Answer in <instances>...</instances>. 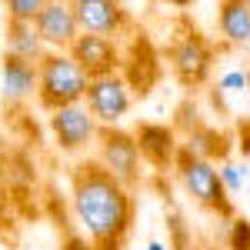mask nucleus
I'll return each mask as SVG.
<instances>
[{"instance_id": "a878e982", "label": "nucleus", "mask_w": 250, "mask_h": 250, "mask_svg": "<svg viewBox=\"0 0 250 250\" xmlns=\"http://www.w3.org/2000/svg\"><path fill=\"white\" fill-rule=\"evenodd\" d=\"M247 74H250V63H247Z\"/></svg>"}, {"instance_id": "39448f33", "label": "nucleus", "mask_w": 250, "mask_h": 250, "mask_svg": "<svg viewBox=\"0 0 250 250\" xmlns=\"http://www.w3.org/2000/svg\"><path fill=\"white\" fill-rule=\"evenodd\" d=\"M83 107L90 110L100 127H120V120L134 107V87L124 74H104V77L87 80Z\"/></svg>"}, {"instance_id": "6e6552de", "label": "nucleus", "mask_w": 250, "mask_h": 250, "mask_svg": "<svg viewBox=\"0 0 250 250\" xmlns=\"http://www.w3.org/2000/svg\"><path fill=\"white\" fill-rule=\"evenodd\" d=\"M70 10L80 34L117 40L124 30H130V14L120 0H70Z\"/></svg>"}, {"instance_id": "ddd939ff", "label": "nucleus", "mask_w": 250, "mask_h": 250, "mask_svg": "<svg viewBox=\"0 0 250 250\" xmlns=\"http://www.w3.org/2000/svg\"><path fill=\"white\" fill-rule=\"evenodd\" d=\"M217 27L230 47H250V7L247 0H220Z\"/></svg>"}, {"instance_id": "4468645a", "label": "nucleus", "mask_w": 250, "mask_h": 250, "mask_svg": "<svg viewBox=\"0 0 250 250\" xmlns=\"http://www.w3.org/2000/svg\"><path fill=\"white\" fill-rule=\"evenodd\" d=\"M180 150H187V154H193V157H204V160H213V164H217V157H220V160L227 157L230 144H227V137L220 134V130H213V127H207V124L193 120V127L187 130Z\"/></svg>"}, {"instance_id": "423d86ee", "label": "nucleus", "mask_w": 250, "mask_h": 250, "mask_svg": "<svg viewBox=\"0 0 250 250\" xmlns=\"http://www.w3.org/2000/svg\"><path fill=\"white\" fill-rule=\"evenodd\" d=\"M94 147H97V157H94L97 164L110 173V177H117L120 184H127L134 190L140 173H144L140 170L144 160H140V147H137L134 134H127L120 127H104Z\"/></svg>"}, {"instance_id": "9b49d317", "label": "nucleus", "mask_w": 250, "mask_h": 250, "mask_svg": "<svg viewBox=\"0 0 250 250\" xmlns=\"http://www.w3.org/2000/svg\"><path fill=\"white\" fill-rule=\"evenodd\" d=\"M0 90L7 104H23L37 90V63L20 60L14 54H3L0 60Z\"/></svg>"}, {"instance_id": "6ab92c4d", "label": "nucleus", "mask_w": 250, "mask_h": 250, "mask_svg": "<svg viewBox=\"0 0 250 250\" xmlns=\"http://www.w3.org/2000/svg\"><path fill=\"white\" fill-rule=\"evenodd\" d=\"M47 0H3L7 20H34Z\"/></svg>"}, {"instance_id": "f8f14e48", "label": "nucleus", "mask_w": 250, "mask_h": 250, "mask_svg": "<svg viewBox=\"0 0 250 250\" xmlns=\"http://www.w3.org/2000/svg\"><path fill=\"white\" fill-rule=\"evenodd\" d=\"M137 147H140V160H147L150 167H167L177 157V134L170 127H160V124H144L134 134Z\"/></svg>"}, {"instance_id": "7ed1b4c3", "label": "nucleus", "mask_w": 250, "mask_h": 250, "mask_svg": "<svg viewBox=\"0 0 250 250\" xmlns=\"http://www.w3.org/2000/svg\"><path fill=\"white\" fill-rule=\"evenodd\" d=\"M173 173H177L184 193L190 197L197 207L217 213V217H224V220L233 217V204H230V197H227V190H224V184H220V177H217V164H213V160L193 157V154H187V150L177 147Z\"/></svg>"}, {"instance_id": "4be33fe9", "label": "nucleus", "mask_w": 250, "mask_h": 250, "mask_svg": "<svg viewBox=\"0 0 250 250\" xmlns=\"http://www.w3.org/2000/svg\"><path fill=\"white\" fill-rule=\"evenodd\" d=\"M147 250H170V244H164V240H150Z\"/></svg>"}, {"instance_id": "b1692460", "label": "nucleus", "mask_w": 250, "mask_h": 250, "mask_svg": "<svg viewBox=\"0 0 250 250\" xmlns=\"http://www.w3.org/2000/svg\"><path fill=\"white\" fill-rule=\"evenodd\" d=\"M204 250H220V247H204Z\"/></svg>"}, {"instance_id": "a211bd4d", "label": "nucleus", "mask_w": 250, "mask_h": 250, "mask_svg": "<svg viewBox=\"0 0 250 250\" xmlns=\"http://www.w3.org/2000/svg\"><path fill=\"white\" fill-rule=\"evenodd\" d=\"M224 250H250V224L244 220V217H230Z\"/></svg>"}, {"instance_id": "2eb2a0df", "label": "nucleus", "mask_w": 250, "mask_h": 250, "mask_svg": "<svg viewBox=\"0 0 250 250\" xmlns=\"http://www.w3.org/2000/svg\"><path fill=\"white\" fill-rule=\"evenodd\" d=\"M7 54L30 60V63H40V57L47 54V47L37 37L30 20H7Z\"/></svg>"}, {"instance_id": "412c9836", "label": "nucleus", "mask_w": 250, "mask_h": 250, "mask_svg": "<svg viewBox=\"0 0 250 250\" xmlns=\"http://www.w3.org/2000/svg\"><path fill=\"white\" fill-rule=\"evenodd\" d=\"M10 180H14V160L7 150H0V193L10 187Z\"/></svg>"}, {"instance_id": "f3484780", "label": "nucleus", "mask_w": 250, "mask_h": 250, "mask_svg": "<svg viewBox=\"0 0 250 250\" xmlns=\"http://www.w3.org/2000/svg\"><path fill=\"white\" fill-rule=\"evenodd\" d=\"M217 177H220V184H224L227 197H233V193L244 190L250 170H247V167H240V164H237V160H230V157H224V160L217 164Z\"/></svg>"}, {"instance_id": "f257e3e1", "label": "nucleus", "mask_w": 250, "mask_h": 250, "mask_svg": "<svg viewBox=\"0 0 250 250\" xmlns=\"http://www.w3.org/2000/svg\"><path fill=\"white\" fill-rule=\"evenodd\" d=\"M70 213L90 250H124L134 230L137 197L97 160H80L70 170Z\"/></svg>"}, {"instance_id": "1a4fd4ad", "label": "nucleus", "mask_w": 250, "mask_h": 250, "mask_svg": "<svg viewBox=\"0 0 250 250\" xmlns=\"http://www.w3.org/2000/svg\"><path fill=\"white\" fill-rule=\"evenodd\" d=\"M70 57L80 63V70L87 77H104V74H124V50L110 37H97V34H80L70 50Z\"/></svg>"}, {"instance_id": "f03ea898", "label": "nucleus", "mask_w": 250, "mask_h": 250, "mask_svg": "<svg viewBox=\"0 0 250 250\" xmlns=\"http://www.w3.org/2000/svg\"><path fill=\"white\" fill-rule=\"evenodd\" d=\"M87 74L67 50H47L37 63V104L50 114L67 104H80L87 94Z\"/></svg>"}, {"instance_id": "5701e85b", "label": "nucleus", "mask_w": 250, "mask_h": 250, "mask_svg": "<svg viewBox=\"0 0 250 250\" xmlns=\"http://www.w3.org/2000/svg\"><path fill=\"white\" fill-rule=\"evenodd\" d=\"M164 3H177V7H184V3H190V0H164Z\"/></svg>"}, {"instance_id": "bb28decb", "label": "nucleus", "mask_w": 250, "mask_h": 250, "mask_svg": "<svg viewBox=\"0 0 250 250\" xmlns=\"http://www.w3.org/2000/svg\"><path fill=\"white\" fill-rule=\"evenodd\" d=\"M247 7H250V0H247Z\"/></svg>"}, {"instance_id": "20e7f679", "label": "nucleus", "mask_w": 250, "mask_h": 250, "mask_svg": "<svg viewBox=\"0 0 250 250\" xmlns=\"http://www.w3.org/2000/svg\"><path fill=\"white\" fill-rule=\"evenodd\" d=\"M213 60H217V50L213 43L204 34H197L193 27H187L180 37H173V43L167 47V63H170L173 77L180 80L184 87H204L213 74Z\"/></svg>"}, {"instance_id": "aec40b11", "label": "nucleus", "mask_w": 250, "mask_h": 250, "mask_svg": "<svg viewBox=\"0 0 250 250\" xmlns=\"http://www.w3.org/2000/svg\"><path fill=\"white\" fill-rule=\"evenodd\" d=\"M233 120H237V150L244 157H250V94H247L240 114L233 117Z\"/></svg>"}, {"instance_id": "9d476101", "label": "nucleus", "mask_w": 250, "mask_h": 250, "mask_svg": "<svg viewBox=\"0 0 250 250\" xmlns=\"http://www.w3.org/2000/svg\"><path fill=\"white\" fill-rule=\"evenodd\" d=\"M30 23H34V30H37V37L43 40L47 50H70V43L80 37L70 0H47Z\"/></svg>"}, {"instance_id": "0eeeda50", "label": "nucleus", "mask_w": 250, "mask_h": 250, "mask_svg": "<svg viewBox=\"0 0 250 250\" xmlns=\"http://www.w3.org/2000/svg\"><path fill=\"white\" fill-rule=\"evenodd\" d=\"M47 127H50V137L60 147V154H83L90 150L100 137V124H97L90 110L80 104H67V107H57L47 114Z\"/></svg>"}, {"instance_id": "393cba45", "label": "nucleus", "mask_w": 250, "mask_h": 250, "mask_svg": "<svg viewBox=\"0 0 250 250\" xmlns=\"http://www.w3.org/2000/svg\"><path fill=\"white\" fill-rule=\"evenodd\" d=\"M244 187H250V177H247V184H244Z\"/></svg>"}, {"instance_id": "dca6fc26", "label": "nucleus", "mask_w": 250, "mask_h": 250, "mask_svg": "<svg viewBox=\"0 0 250 250\" xmlns=\"http://www.w3.org/2000/svg\"><path fill=\"white\" fill-rule=\"evenodd\" d=\"M247 94H250V74H247V70H240V67H233V70H227V74H220V80L213 83V104H217L220 114H227L230 97L247 100Z\"/></svg>"}]
</instances>
